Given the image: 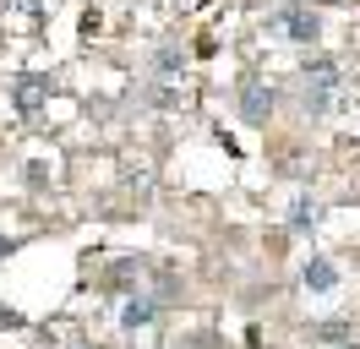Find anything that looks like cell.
<instances>
[{"label": "cell", "instance_id": "1", "mask_svg": "<svg viewBox=\"0 0 360 349\" xmlns=\"http://www.w3.org/2000/svg\"><path fill=\"white\" fill-rule=\"evenodd\" d=\"M268 33H278V39H290V44H316L322 39V17H316L311 6H278L268 17Z\"/></svg>", "mask_w": 360, "mask_h": 349}, {"label": "cell", "instance_id": "2", "mask_svg": "<svg viewBox=\"0 0 360 349\" xmlns=\"http://www.w3.org/2000/svg\"><path fill=\"white\" fill-rule=\"evenodd\" d=\"M338 87V61L333 55H306V109H328Z\"/></svg>", "mask_w": 360, "mask_h": 349}, {"label": "cell", "instance_id": "3", "mask_svg": "<svg viewBox=\"0 0 360 349\" xmlns=\"http://www.w3.org/2000/svg\"><path fill=\"white\" fill-rule=\"evenodd\" d=\"M240 115H246L251 126H262V120L273 115V87L268 82H246L240 87Z\"/></svg>", "mask_w": 360, "mask_h": 349}, {"label": "cell", "instance_id": "4", "mask_svg": "<svg viewBox=\"0 0 360 349\" xmlns=\"http://www.w3.org/2000/svg\"><path fill=\"white\" fill-rule=\"evenodd\" d=\"M44 93H49V77H22V82H17V109L33 115V109L44 104Z\"/></svg>", "mask_w": 360, "mask_h": 349}, {"label": "cell", "instance_id": "5", "mask_svg": "<svg viewBox=\"0 0 360 349\" xmlns=\"http://www.w3.org/2000/svg\"><path fill=\"white\" fill-rule=\"evenodd\" d=\"M158 317V300H126V311H120V327H148Z\"/></svg>", "mask_w": 360, "mask_h": 349}, {"label": "cell", "instance_id": "6", "mask_svg": "<svg viewBox=\"0 0 360 349\" xmlns=\"http://www.w3.org/2000/svg\"><path fill=\"white\" fill-rule=\"evenodd\" d=\"M306 284H311V289H333V284H338L333 262H306Z\"/></svg>", "mask_w": 360, "mask_h": 349}, {"label": "cell", "instance_id": "7", "mask_svg": "<svg viewBox=\"0 0 360 349\" xmlns=\"http://www.w3.org/2000/svg\"><path fill=\"white\" fill-rule=\"evenodd\" d=\"M311 224H316V208H311V202H295V208H290V229H295V235H306Z\"/></svg>", "mask_w": 360, "mask_h": 349}, {"label": "cell", "instance_id": "8", "mask_svg": "<svg viewBox=\"0 0 360 349\" xmlns=\"http://www.w3.org/2000/svg\"><path fill=\"white\" fill-rule=\"evenodd\" d=\"M82 349H104V344H82Z\"/></svg>", "mask_w": 360, "mask_h": 349}]
</instances>
